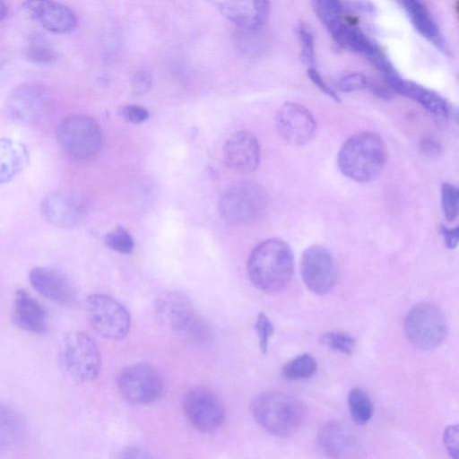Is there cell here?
<instances>
[{
    "mask_svg": "<svg viewBox=\"0 0 459 459\" xmlns=\"http://www.w3.org/2000/svg\"><path fill=\"white\" fill-rule=\"evenodd\" d=\"M293 269L292 250L278 238H271L256 245L247 260L251 282L265 293L282 290L290 283Z\"/></svg>",
    "mask_w": 459,
    "mask_h": 459,
    "instance_id": "obj_1",
    "label": "cell"
},
{
    "mask_svg": "<svg viewBox=\"0 0 459 459\" xmlns=\"http://www.w3.org/2000/svg\"><path fill=\"white\" fill-rule=\"evenodd\" d=\"M387 150L383 139L371 131L357 132L341 146L337 155L340 171L348 178L366 183L383 171Z\"/></svg>",
    "mask_w": 459,
    "mask_h": 459,
    "instance_id": "obj_2",
    "label": "cell"
},
{
    "mask_svg": "<svg viewBox=\"0 0 459 459\" xmlns=\"http://www.w3.org/2000/svg\"><path fill=\"white\" fill-rule=\"evenodd\" d=\"M251 412L263 429L278 437L294 434L305 417V408L298 398L276 391L257 394L252 401Z\"/></svg>",
    "mask_w": 459,
    "mask_h": 459,
    "instance_id": "obj_3",
    "label": "cell"
},
{
    "mask_svg": "<svg viewBox=\"0 0 459 459\" xmlns=\"http://www.w3.org/2000/svg\"><path fill=\"white\" fill-rule=\"evenodd\" d=\"M268 207L266 191L257 183L240 180L230 184L219 201L222 219L235 226L248 225L261 219Z\"/></svg>",
    "mask_w": 459,
    "mask_h": 459,
    "instance_id": "obj_4",
    "label": "cell"
},
{
    "mask_svg": "<svg viewBox=\"0 0 459 459\" xmlns=\"http://www.w3.org/2000/svg\"><path fill=\"white\" fill-rule=\"evenodd\" d=\"M58 358L63 370L76 382L91 381L100 371L101 359L98 345L85 333H67L60 343Z\"/></svg>",
    "mask_w": 459,
    "mask_h": 459,
    "instance_id": "obj_5",
    "label": "cell"
},
{
    "mask_svg": "<svg viewBox=\"0 0 459 459\" xmlns=\"http://www.w3.org/2000/svg\"><path fill=\"white\" fill-rule=\"evenodd\" d=\"M56 140L70 157L89 160L102 147V133L97 122L86 116H70L59 122Z\"/></svg>",
    "mask_w": 459,
    "mask_h": 459,
    "instance_id": "obj_6",
    "label": "cell"
},
{
    "mask_svg": "<svg viewBox=\"0 0 459 459\" xmlns=\"http://www.w3.org/2000/svg\"><path fill=\"white\" fill-rule=\"evenodd\" d=\"M404 330L410 342L420 350L440 346L447 334V324L443 312L430 303L415 305L407 314Z\"/></svg>",
    "mask_w": 459,
    "mask_h": 459,
    "instance_id": "obj_7",
    "label": "cell"
},
{
    "mask_svg": "<svg viewBox=\"0 0 459 459\" xmlns=\"http://www.w3.org/2000/svg\"><path fill=\"white\" fill-rule=\"evenodd\" d=\"M89 323L95 333L107 340L125 338L130 329V315L116 299L106 294H92L87 298Z\"/></svg>",
    "mask_w": 459,
    "mask_h": 459,
    "instance_id": "obj_8",
    "label": "cell"
},
{
    "mask_svg": "<svg viewBox=\"0 0 459 459\" xmlns=\"http://www.w3.org/2000/svg\"><path fill=\"white\" fill-rule=\"evenodd\" d=\"M117 386L126 400L138 404L156 401L163 391V382L159 372L146 363L125 368L117 377Z\"/></svg>",
    "mask_w": 459,
    "mask_h": 459,
    "instance_id": "obj_9",
    "label": "cell"
},
{
    "mask_svg": "<svg viewBox=\"0 0 459 459\" xmlns=\"http://www.w3.org/2000/svg\"><path fill=\"white\" fill-rule=\"evenodd\" d=\"M183 410L190 423L204 433L217 430L225 420V410L221 402L204 387L192 388L185 394Z\"/></svg>",
    "mask_w": 459,
    "mask_h": 459,
    "instance_id": "obj_10",
    "label": "cell"
},
{
    "mask_svg": "<svg viewBox=\"0 0 459 459\" xmlns=\"http://www.w3.org/2000/svg\"><path fill=\"white\" fill-rule=\"evenodd\" d=\"M300 272L304 284L316 295L329 292L337 279L334 260L329 251L318 245L307 247L301 258Z\"/></svg>",
    "mask_w": 459,
    "mask_h": 459,
    "instance_id": "obj_11",
    "label": "cell"
},
{
    "mask_svg": "<svg viewBox=\"0 0 459 459\" xmlns=\"http://www.w3.org/2000/svg\"><path fill=\"white\" fill-rule=\"evenodd\" d=\"M276 128L281 137L295 146L305 145L316 134V122L312 113L303 105L285 102L275 114Z\"/></svg>",
    "mask_w": 459,
    "mask_h": 459,
    "instance_id": "obj_12",
    "label": "cell"
},
{
    "mask_svg": "<svg viewBox=\"0 0 459 459\" xmlns=\"http://www.w3.org/2000/svg\"><path fill=\"white\" fill-rule=\"evenodd\" d=\"M49 102L50 96L45 87L36 83H23L10 93L7 111L16 123L31 125L41 118Z\"/></svg>",
    "mask_w": 459,
    "mask_h": 459,
    "instance_id": "obj_13",
    "label": "cell"
},
{
    "mask_svg": "<svg viewBox=\"0 0 459 459\" xmlns=\"http://www.w3.org/2000/svg\"><path fill=\"white\" fill-rule=\"evenodd\" d=\"M222 154L225 164L232 171L239 174L251 173L260 162L259 142L248 131H237L225 142Z\"/></svg>",
    "mask_w": 459,
    "mask_h": 459,
    "instance_id": "obj_14",
    "label": "cell"
},
{
    "mask_svg": "<svg viewBox=\"0 0 459 459\" xmlns=\"http://www.w3.org/2000/svg\"><path fill=\"white\" fill-rule=\"evenodd\" d=\"M45 220L58 228L71 229L80 223L83 217L82 204L74 195L62 191L47 195L40 204Z\"/></svg>",
    "mask_w": 459,
    "mask_h": 459,
    "instance_id": "obj_15",
    "label": "cell"
},
{
    "mask_svg": "<svg viewBox=\"0 0 459 459\" xmlns=\"http://www.w3.org/2000/svg\"><path fill=\"white\" fill-rule=\"evenodd\" d=\"M29 279L31 286L43 297L61 305H72L76 299L75 289L61 272L48 267H34Z\"/></svg>",
    "mask_w": 459,
    "mask_h": 459,
    "instance_id": "obj_16",
    "label": "cell"
},
{
    "mask_svg": "<svg viewBox=\"0 0 459 459\" xmlns=\"http://www.w3.org/2000/svg\"><path fill=\"white\" fill-rule=\"evenodd\" d=\"M155 312L164 326L185 332L196 314L189 298L180 291H169L155 302Z\"/></svg>",
    "mask_w": 459,
    "mask_h": 459,
    "instance_id": "obj_17",
    "label": "cell"
},
{
    "mask_svg": "<svg viewBox=\"0 0 459 459\" xmlns=\"http://www.w3.org/2000/svg\"><path fill=\"white\" fill-rule=\"evenodd\" d=\"M215 4L223 16L245 30L262 28L270 13V3L264 0L220 1Z\"/></svg>",
    "mask_w": 459,
    "mask_h": 459,
    "instance_id": "obj_18",
    "label": "cell"
},
{
    "mask_svg": "<svg viewBox=\"0 0 459 459\" xmlns=\"http://www.w3.org/2000/svg\"><path fill=\"white\" fill-rule=\"evenodd\" d=\"M45 307L24 290H17L13 301L12 320L20 329L42 334L48 331V320Z\"/></svg>",
    "mask_w": 459,
    "mask_h": 459,
    "instance_id": "obj_19",
    "label": "cell"
},
{
    "mask_svg": "<svg viewBox=\"0 0 459 459\" xmlns=\"http://www.w3.org/2000/svg\"><path fill=\"white\" fill-rule=\"evenodd\" d=\"M25 8L46 30L66 33L77 25V17L68 6L54 1H27Z\"/></svg>",
    "mask_w": 459,
    "mask_h": 459,
    "instance_id": "obj_20",
    "label": "cell"
},
{
    "mask_svg": "<svg viewBox=\"0 0 459 459\" xmlns=\"http://www.w3.org/2000/svg\"><path fill=\"white\" fill-rule=\"evenodd\" d=\"M394 91L414 100L429 112L446 117L450 115L447 101L437 92L412 81H407L399 74L385 80Z\"/></svg>",
    "mask_w": 459,
    "mask_h": 459,
    "instance_id": "obj_21",
    "label": "cell"
},
{
    "mask_svg": "<svg viewBox=\"0 0 459 459\" xmlns=\"http://www.w3.org/2000/svg\"><path fill=\"white\" fill-rule=\"evenodd\" d=\"M317 442L321 449L333 459H348L357 448L353 433L338 421H328L322 425L317 433Z\"/></svg>",
    "mask_w": 459,
    "mask_h": 459,
    "instance_id": "obj_22",
    "label": "cell"
},
{
    "mask_svg": "<svg viewBox=\"0 0 459 459\" xmlns=\"http://www.w3.org/2000/svg\"><path fill=\"white\" fill-rule=\"evenodd\" d=\"M401 4L414 29L439 51L447 55V42L428 7L417 0L402 1Z\"/></svg>",
    "mask_w": 459,
    "mask_h": 459,
    "instance_id": "obj_23",
    "label": "cell"
},
{
    "mask_svg": "<svg viewBox=\"0 0 459 459\" xmlns=\"http://www.w3.org/2000/svg\"><path fill=\"white\" fill-rule=\"evenodd\" d=\"M334 41L344 49L362 55L371 60L381 52L360 30L352 27L342 19L326 27Z\"/></svg>",
    "mask_w": 459,
    "mask_h": 459,
    "instance_id": "obj_24",
    "label": "cell"
},
{
    "mask_svg": "<svg viewBox=\"0 0 459 459\" xmlns=\"http://www.w3.org/2000/svg\"><path fill=\"white\" fill-rule=\"evenodd\" d=\"M26 146L15 140L0 138V184L11 181L28 165Z\"/></svg>",
    "mask_w": 459,
    "mask_h": 459,
    "instance_id": "obj_25",
    "label": "cell"
},
{
    "mask_svg": "<svg viewBox=\"0 0 459 459\" xmlns=\"http://www.w3.org/2000/svg\"><path fill=\"white\" fill-rule=\"evenodd\" d=\"M23 430L21 417L13 409L0 404V452L16 445Z\"/></svg>",
    "mask_w": 459,
    "mask_h": 459,
    "instance_id": "obj_26",
    "label": "cell"
},
{
    "mask_svg": "<svg viewBox=\"0 0 459 459\" xmlns=\"http://www.w3.org/2000/svg\"><path fill=\"white\" fill-rule=\"evenodd\" d=\"M348 404L351 416L356 424L364 425L370 420L373 405L368 394L363 389H351L348 395Z\"/></svg>",
    "mask_w": 459,
    "mask_h": 459,
    "instance_id": "obj_27",
    "label": "cell"
},
{
    "mask_svg": "<svg viewBox=\"0 0 459 459\" xmlns=\"http://www.w3.org/2000/svg\"><path fill=\"white\" fill-rule=\"evenodd\" d=\"M316 361L310 354H301L287 362L281 374L288 380L311 377L316 371Z\"/></svg>",
    "mask_w": 459,
    "mask_h": 459,
    "instance_id": "obj_28",
    "label": "cell"
},
{
    "mask_svg": "<svg viewBox=\"0 0 459 459\" xmlns=\"http://www.w3.org/2000/svg\"><path fill=\"white\" fill-rule=\"evenodd\" d=\"M316 15L326 27L344 19L343 5L339 1L318 0L312 3Z\"/></svg>",
    "mask_w": 459,
    "mask_h": 459,
    "instance_id": "obj_29",
    "label": "cell"
},
{
    "mask_svg": "<svg viewBox=\"0 0 459 459\" xmlns=\"http://www.w3.org/2000/svg\"><path fill=\"white\" fill-rule=\"evenodd\" d=\"M105 244L112 250L127 255L134 247V238L123 226H117L104 236Z\"/></svg>",
    "mask_w": 459,
    "mask_h": 459,
    "instance_id": "obj_30",
    "label": "cell"
},
{
    "mask_svg": "<svg viewBox=\"0 0 459 459\" xmlns=\"http://www.w3.org/2000/svg\"><path fill=\"white\" fill-rule=\"evenodd\" d=\"M296 33L299 44L302 61L312 67L315 60V39L310 27L304 22H299Z\"/></svg>",
    "mask_w": 459,
    "mask_h": 459,
    "instance_id": "obj_31",
    "label": "cell"
},
{
    "mask_svg": "<svg viewBox=\"0 0 459 459\" xmlns=\"http://www.w3.org/2000/svg\"><path fill=\"white\" fill-rule=\"evenodd\" d=\"M441 209L446 221H454L457 217L459 192L456 186L446 182L441 186Z\"/></svg>",
    "mask_w": 459,
    "mask_h": 459,
    "instance_id": "obj_32",
    "label": "cell"
},
{
    "mask_svg": "<svg viewBox=\"0 0 459 459\" xmlns=\"http://www.w3.org/2000/svg\"><path fill=\"white\" fill-rule=\"evenodd\" d=\"M321 342L331 349L343 354H351L356 342L351 335L342 332H329L322 335Z\"/></svg>",
    "mask_w": 459,
    "mask_h": 459,
    "instance_id": "obj_33",
    "label": "cell"
},
{
    "mask_svg": "<svg viewBox=\"0 0 459 459\" xmlns=\"http://www.w3.org/2000/svg\"><path fill=\"white\" fill-rule=\"evenodd\" d=\"M370 80L363 74L353 72L342 75L336 86L342 92H352L368 88Z\"/></svg>",
    "mask_w": 459,
    "mask_h": 459,
    "instance_id": "obj_34",
    "label": "cell"
},
{
    "mask_svg": "<svg viewBox=\"0 0 459 459\" xmlns=\"http://www.w3.org/2000/svg\"><path fill=\"white\" fill-rule=\"evenodd\" d=\"M255 329L258 337L259 348L264 354H266L270 339L273 333V325L264 313L261 312L258 315Z\"/></svg>",
    "mask_w": 459,
    "mask_h": 459,
    "instance_id": "obj_35",
    "label": "cell"
},
{
    "mask_svg": "<svg viewBox=\"0 0 459 459\" xmlns=\"http://www.w3.org/2000/svg\"><path fill=\"white\" fill-rule=\"evenodd\" d=\"M185 333L192 341L199 344H205L212 340V331L203 318L195 316Z\"/></svg>",
    "mask_w": 459,
    "mask_h": 459,
    "instance_id": "obj_36",
    "label": "cell"
},
{
    "mask_svg": "<svg viewBox=\"0 0 459 459\" xmlns=\"http://www.w3.org/2000/svg\"><path fill=\"white\" fill-rule=\"evenodd\" d=\"M28 57L34 63L47 64L56 59V53L53 49L42 42H36L30 46Z\"/></svg>",
    "mask_w": 459,
    "mask_h": 459,
    "instance_id": "obj_37",
    "label": "cell"
},
{
    "mask_svg": "<svg viewBox=\"0 0 459 459\" xmlns=\"http://www.w3.org/2000/svg\"><path fill=\"white\" fill-rule=\"evenodd\" d=\"M443 441L451 459H458L459 429L456 424L446 428Z\"/></svg>",
    "mask_w": 459,
    "mask_h": 459,
    "instance_id": "obj_38",
    "label": "cell"
},
{
    "mask_svg": "<svg viewBox=\"0 0 459 459\" xmlns=\"http://www.w3.org/2000/svg\"><path fill=\"white\" fill-rule=\"evenodd\" d=\"M119 114L126 121L134 124L142 123L149 117L148 110L138 105L124 106L120 108Z\"/></svg>",
    "mask_w": 459,
    "mask_h": 459,
    "instance_id": "obj_39",
    "label": "cell"
},
{
    "mask_svg": "<svg viewBox=\"0 0 459 459\" xmlns=\"http://www.w3.org/2000/svg\"><path fill=\"white\" fill-rule=\"evenodd\" d=\"M152 84V77L148 71L140 69L135 71L131 77V86L134 92L143 94L148 91Z\"/></svg>",
    "mask_w": 459,
    "mask_h": 459,
    "instance_id": "obj_40",
    "label": "cell"
},
{
    "mask_svg": "<svg viewBox=\"0 0 459 459\" xmlns=\"http://www.w3.org/2000/svg\"><path fill=\"white\" fill-rule=\"evenodd\" d=\"M307 75L311 82L326 96L333 100L334 101H339L340 98L338 94L326 83V82L322 78L321 74L316 71V68L309 67L307 69Z\"/></svg>",
    "mask_w": 459,
    "mask_h": 459,
    "instance_id": "obj_41",
    "label": "cell"
},
{
    "mask_svg": "<svg viewBox=\"0 0 459 459\" xmlns=\"http://www.w3.org/2000/svg\"><path fill=\"white\" fill-rule=\"evenodd\" d=\"M420 152L427 156H438L441 152V146L438 142L431 137H424L420 142Z\"/></svg>",
    "mask_w": 459,
    "mask_h": 459,
    "instance_id": "obj_42",
    "label": "cell"
},
{
    "mask_svg": "<svg viewBox=\"0 0 459 459\" xmlns=\"http://www.w3.org/2000/svg\"><path fill=\"white\" fill-rule=\"evenodd\" d=\"M441 234L444 238L446 246L449 249H454L456 247L459 238V229L458 227L455 228H447L444 225L440 227Z\"/></svg>",
    "mask_w": 459,
    "mask_h": 459,
    "instance_id": "obj_43",
    "label": "cell"
},
{
    "mask_svg": "<svg viewBox=\"0 0 459 459\" xmlns=\"http://www.w3.org/2000/svg\"><path fill=\"white\" fill-rule=\"evenodd\" d=\"M118 459H155L148 451L138 447L131 446L125 449Z\"/></svg>",
    "mask_w": 459,
    "mask_h": 459,
    "instance_id": "obj_44",
    "label": "cell"
},
{
    "mask_svg": "<svg viewBox=\"0 0 459 459\" xmlns=\"http://www.w3.org/2000/svg\"><path fill=\"white\" fill-rule=\"evenodd\" d=\"M368 88L379 98L388 100L392 97L393 92L390 91V89H386L385 87L378 84L377 82L370 81Z\"/></svg>",
    "mask_w": 459,
    "mask_h": 459,
    "instance_id": "obj_45",
    "label": "cell"
},
{
    "mask_svg": "<svg viewBox=\"0 0 459 459\" xmlns=\"http://www.w3.org/2000/svg\"><path fill=\"white\" fill-rule=\"evenodd\" d=\"M353 4L357 9L365 13H372L375 9L374 4L368 1H357Z\"/></svg>",
    "mask_w": 459,
    "mask_h": 459,
    "instance_id": "obj_46",
    "label": "cell"
},
{
    "mask_svg": "<svg viewBox=\"0 0 459 459\" xmlns=\"http://www.w3.org/2000/svg\"><path fill=\"white\" fill-rule=\"evenodd\" d=\"M7 14V6L6 4L0 1V22H2Z\"/></svg>",
    "mask_w": 459,
    "mask_h": 459,
    "instance_id": "obj_47",
    "label": "cell"
}]
</instances>
